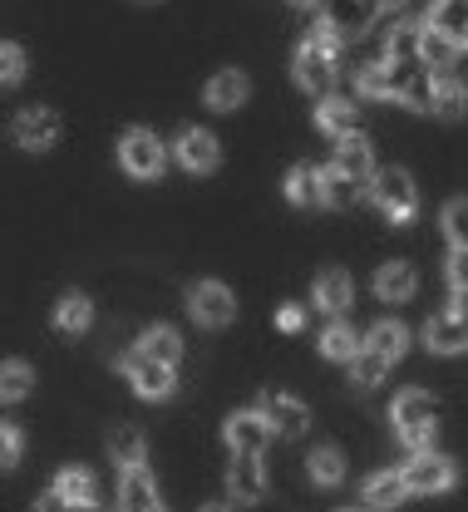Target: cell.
Wrapping results in <instances>:
<instances>
[{"mask_svg": "<svg viewBox=\"0 0 468 512\" xmlns=\"http://www.w3.org/2000/svg\"><path fill=\"white\" fill-rule=\"evenodd\" d=\"M390 419H395V434L404 439L409 453H429L434 434H439V399L424 389H400L390 404Z\"/></svg>", "mask_w": 468, "mask_h": 512, "instance_id": "cell-1", "label": "cell"}, {"mask_svg": "<svg viewBox=\"0 0 468 512\" xmlns=\"http://www.w3.org/2000/svg\"><path fill=\"white\" fill-rule=\"evenodd\" d=\"M335 69H340V40H335L331 30H311L306 40H301V50H296V79H301V89H311V94H326L335 79Z\"/></svg>", "mask_w": 468, "mask_h": 512, "instance_id": "cell-2", "label": "cell"}, {"mask_svg": "<svg viewBox=\"0 0 468 512\" xmlns=\"http://www.w3.org/2000/svg\"><path fill=\"white\" fill-rule=\"evenodd\" d=\"M370 197H375V207H380L395 227L414 222V212H419V188H414V178H409L404 168H385V173H375Z\"/></svg>", "mask_w": 468, "mask_h": 512, "instance_id": "cell-3", "label": "cell"}, {"mask_svg": "<svg viewBox=\"0 0 468 512\" xmlns=\"http://www.w3.org/2000/svg\"><path fill=\"white\" fill-rule=\"evenodd\" d=\"M119 168L129 173V178H163V168H168V153H163V143H158V133L153 128H129L124 138H119Z\"/></svg>", "mask_w": 468, "mask_h": 512, "instance_id": "cell-4", "label": "cell"}, {"mask_svg": "<svg viewBox=\"0 0 468 512\" xmlns=\"http://www.w3.org/2000/svg\"><path fill=\"white\" fill-rule=\"evenodd\" d=\"M454 483H459V463L444 458V453H419V458H409V468H404V488H409V493H424V498L449 493Z\"/></svg>", "mask_w": 468, "mask_h": 512, "instance_id": "cell-5", "label": "cell"}, {"mask_svg": "<svg viewBox=\"0 0 468 512\" xmlns=\"http://www.w3.org/2000/svg\"><path fill=\"white\" fill-rule=\"evenodd\" d=\"M60 114L55 109H20L15 119H10V138L25 148V153H45V148H55L60 143Z\"/></svg>", "mask_w": 468, "mask_h": 512, "instance_id": "cell-6", "label": "cell"}, {"mask_svg": "<svg viewBox=\"0 0 468 512\" xmlns=\"http://www.w3.org/2000/svg\"><path fill=\"white\" fill-rule=\"evenodd\" d=\"M188 316L198 320V325H207V330H222V325H232V316H237V301H232V291L222 281H198L188 291Z\"/></svg>", "mask_w": 468, "mask_h": 512, "instance_id": "cell-7", "label": "cell"}, {"mask_svg": "<svg viewBox=\"0 0 468 512\" xmlns=\"http://www.w3.org/2000/svg\"><path fill=\"white\" fill-rule=\"evenodd\" d=\"M375 25V10L365 0H321V30H331L335 40H355Z\"/></svg>", "mask_w": 468, "mask_h": 512, "instance_id": "cell-8", "label": "cell"}, {"mask_svg": "<svg viewBox=\"0 0 468 512\" xmlns=\"http://www.w3.org/2000/svg\"><path fill=\"white\" fill-rule=\"evenodd\" d=\"M390 69V99H400L409 109H429V99H434V79H429V69L419 60H404V64H385Z\"/></svg>", "mask_w": 468, "mask_h": 512, "instance_id": "cell-9", "label": "cell"}, {"mask_svg": "<svg viewBox=\"0 0 468 512\" xmlns=\"http://www.w3.org/2000/svg\"><path fill=\"white\" fill-rule=\"evenodd\" d=\"M262 419H267L271 434H281V439H301L306 424H311V409H306L296 394H276V389H271L267 399H262Z\"/></svg>", "mask_w": 468, "mask_h": 512, "instance_id": "cell-10", "label": "cell"}, {"mask_svg": "<svg viewBox=\"0 0 468 512\" xmlns=\"http://www.w3.org/2000/svg\"><path fill=\"white\" fill-rule=\"evenodd\" d=\"M124 380L134 384L143 399H168L173 389H178V370H168V365H158V360H148V355H129L124 360Z\"/></svg>", "mask_w": 468, "mask_h": 512, "instance_id": "cell-11", "label": "cell"}, {"mask_svg": "<svg viewBox=\"0 0 468 512\" xmlns=\"http://www.w3.org/2000/svg\"><path fill=\"white\" fill-rule=\"evenodd\" d=\"M222 434H227V448H232V453H252V458H262V448L271 444V429H267V419H262V409L232 414Z\"/></svg>", "mask_w": 468, "mask_h": 512, "instance_id": "cell-12", "label": "cell"}, {"mask_svg": "<svg viewBox=\"0 0 468 512\" xmlns=\"http://www.w3.org/2000/svg\"><path fill=\"white\" fill-rule=\"evenodd\" d=\"M173 153H178V163H183L188 173H212V168L222 163L217 138H212L207 128H183V133H178V143H173Z\"/></svg>", "mask_w": 468, "mask_h": 512, "instance_id": "cell-13", "label": "cell"}, {"mask_svg": "<svg viewBox=\"0 0 468 512\" xmlns=\"http://www.w3.org/2000/svg\"><path fill=\"white\" fill-rule=\"evenodd\" d=\"M227 493H232L237 503H257V498H267V468H262V458L237 453L232 468H227Z\"/></svg>", "mask_w": 468, "mask_h": 512, "instance_id": "cell-14", "label": "cell"}, {"mask_svg": "<svg viewBox=\"0 0 468 512\" xmlns=\"http://www.w3.org/2000/svg\"><path fill=\"white\" fill-rule=\"evenodd\" d=\"M340 178H350V183H375V153H370V143L360 138V133H350V138H340V148H335V163H331Z\"/></svg>", "mask_w": 468, "mask_h": 512, "instance_id": "cell-15", "label": "cell"}, {"mask_svg": "<svg viewBox=\"0 0 468 512\" xmlns=\"http://www.w3.org/2000/svg\"><path fill=\"white\" fill-rule=\"evenodd\" d=\"M119 512H168L148 468H129L124 473V483H119Z\"/></svg>", "mask_w": 468, "mask_h": 512, "instance_id": "cell-16", "label": "cell"}, {"mask_svg": "<svg viewBox=\"0 0 468 512\" xmlns=\"http://www.w3.org/2000/svg\"><path fill=\"white\" fill-rule=\"evenodd\" d=\"M424 345H429L434 355H459V350H468V320L454 316V311L429 316V325H424Z\"/></svg>", "mask_w": 468, "mask_h": 512, "instance_id": "cell-17", "label": "cell"}, {"mask_svg": "<svg viewBox=\"0 0 468 512\" xmlns=\"http://www.w3.org/2000/svg\"><path fill=\"white\" fill-rule=\"evenodd\" d=\"M350 296H355V286H350V276H345L340 266H326V271L316 276V286H311V301H316V311H326V316H340V311L350 306Z\"/></svg>", "mask_w": 468, "mask_h": 512, "instance_id": "cell-18", "label": "cell"}, {"mask_svg": "<svg viewBox=\"0 0 468 512\" xmlns=\"http://www.w3.org/2000/svg\"><path fill=\"white\" fill-rule=\"evenodd\" d=\"M414 291H419V276H414V266L409 261H385L380 271H375V296L380 301H414Z\"/></svg>", "mask_w": 468, "mask_h": 512, "instance_id": "cell-19", "label": "cell"}, {"mask_svg": "<svg viewBox=\"0 0 468 512\" xmlns=\"http://www.w3.org/2000/svg\"><path fill=\"white\" fill-rule=\"evenodd\" d=\"M247 94H252V84H247V74H242V69H222V74H212V79H207V109H217V114H227V109L247 104Z\"/></svg>", "mask_w": 468, "mask_h": 512, "instance_id": "cell-20", "label": "cell"}, {"mask_svg": "<svg viewBox=\"0 0 468 512\" xmlns=\"http://www.w3.org/2000/svg\"><path fill=\"white\" fill-rule=\"evenodd\" d=\"M286 197H291L296 207H316V202H326V168H316V163H296V168L286 173Z\"/></svg>", "mask_w": 468, "mask_h": 512, "instance_id": "cell-21", "label": "cell"}, {"mask_svg": "<svg viewBox=\"0 0 468 512\" xmlns=\"http://www.w3.org/2000/svg\"><path fill=\"white\" fill-rule=\"evenodd\" d=\"M360 498H365V508H375V512L400 508L404 498H409V488H404V473H395V468H385V473H370Z\"/></svg>", "mask_w": 468, "mask_h": 512, "instance_id": "cell-22", "label": "cell"}, {"mask_svg": "<svg viewBox=\"0 0 468 512\" xmlns=\"http://www.w3.org/2000/svg\"><path fill=\"white\" fill-rule=\"evenodd\" d=\"M355 119H360V104H355V99L326 94V99L316 104V124H321V133H331V138H350V133H355Z\"/></svg>", "mask_w": 468, "mask_h": 512, "instance_id": "cell-23", "label": "cell"}, {"mask_svg": "<svg viewBox=\"0 0 468 512\" xmlns=\"http://www.w3.org/2000/svg\"><path fill=\"white\" fill-rule=\"evenodd\" d=\"M138 355H148V360H158V365L178 370V360H183V340H178V330H168V325H153V330H143V340H138Z\"/></svg>", "mask_w": 468, "mask_h": 512, "instance_id": "cell-24", "label": "cell"}, {"mask_svg": "<svg viewBox=\"0 0 468 512\" xmlns=\"http://www.w3.org/2000/svg\"><path fill=\"white\" fill-rule=\"evenodd\" d=\"M306 473H311V483H321V488H340L345 483V453L335 444H321L306 453Z\"/></svg>", "mask_w": 468, "mask_h": 512, "instance_id": "cell-25", "label": "cell"}, {"mask_svg": "<svg viewBox=\"0 0 468 512\" xmlns=\"http://www.w3.org/2000/svg\"><path fill=\"white\" fill-rule=\"evenodd\" d=\"M429 30H439V35H449L454 45H464L468 40V0H434Z\"/></svg>", "mask_w": 468, "mask_h": 512, "instance_id": "cell-26", "label": "cell"}, {"mask_svg": "<svg viewBox=\"0 0 468 512\" xmlns=\"http://www.w3.org/2000/svg\"><path fill=\"white\" fill-rule=\"evenodd\" d=\"M360 350H365V340L355 335V325H350V320L335 316L331 325L321 330V355H326V360H355Z\"/></svg>", "mask_w": 468, "mask_h": 512, "instance_id": "cell-27", "label": "cell"}, {"mask_svg": "<svg viewBox=\"0 0 468 512\" xmlns=\"http://www.w3.org/2000/svg\"><path fill=\"white\" fill-rule=\"evenodd\" d=\"M365 350H375L380 360H390V365H395L404 350H409V330H404L400 320H380V325L365 335Z\"/></svg>", "mask_w": 468, "mask_h": 512, "instance_id": "cell-28", "label": "cell"}, {"mask_svg": "<svg viewBox=\"0 0 468 512\" xmlns=\"http://www.w3.org/2000/svg\"><path fill=\"white\" fill-rule=\"evenodd\" d=\"M89 320H94V301H89V296H79V291L60 296V306H55V330H65V335H84V330H89Z\"/></svg>", "mask_w": 468, "mask_h": 512, "instance_id": "cell-29", "label": "cell"}, {"mask_svg": "<svg viewBox=\"0 0 468 512\" xmlns=\"http://www.w3.org/2000/svg\"><path fill=\"white\" fill-rule=\"evenodd\" d=\"M109 458L129 473V468H143V458H148V444H143V434L138 429H114L109 434Z\"/></svg>", "mask_w": 468, "mask_h": 512, "instance_id": "cell-30", "label": "cell"}, {"mask_svg": "<svg viewBox=\"0 0 468 512\" xmlns=\"http://www.w3.org/2000/svg\"><path fill=\"white\" fill-rule=\"evenodd\" d=\"M50 493H60L65 503H94V498H99V493H94V473H89V468H60Z\"/></svg>", "mask_w": 468, "mask_h": 512, "instance_id": "cell-31", "label": "cell"}, {"mask_svg": "<svg viewBox=\"0 0 468 512\" xmlns=\"http://www.w3.org/2000/svg\"><path fill=\"white\" fill-rule=\"evenodd\" d=\"M35 389V370L25 360H0V404H15Z\"/></svg>", "mask_w": 468, "mask_h": 512, "instance_id": "cell-32", "label": "cell"}, {"mask_svg": "<svg viewBox=\"0 0 468 512\" xmlns=\"http://www.w3.org/2000/svg\"><path fill=\"white\" fill-rule=\"evenodd\" d=\"M454 55H459V45H454L449 35H439V30L424 25V35H419V64H424V69H449Z\"/></svg>", "mask_w": 468, "mask_h": 512, "instance_id": "cell-33", "label": "cell"}, {"mask_svg": "<svg viewBox=\"0 0 468 512\" xmlns=\"http://www.w3.org/2000/svg\"><path fill=\"white\" fill-rule=\"evenodd\" d=\"M429 109H434L439 119H464V89H459L454 79H434V99H429Z\"/></svg>", "mask_w": 468, "mask_h": 512, "instance_id": "cell-34", "label": "cell"}, {"mask_svg": "<svg viewBox=\"0 0 468 512\" xmlns=\"http://www.w3.org/2000/svg\"><path fill=\"white\" fill-rule=\"evenodd\" d=\"M355 94H360V99H390V69H385V64H360Z\"/></svg>", "mask_w": 468, "mask_h": 512, "instance_id": "cell-35", "label": "cell"}, {"mask_svg": "<svg viewBox=\"0 0 468 512\" xmlns=\"http://www.w3.org/2000/svg\"><path fill=\"white\" fill-rule=\"evenodd\" d=\"M419 35H424V25H395L390 30V64H404V60H419Z\"/></svg>", "mask_w": 468, "mask_h": 512, "instance_id": "cell-36", "label": "cell"}, {"mask_svg": "<svg viewBox=\"0 0 468 512\" xmlns=\"http://www.w3.org/2000/svg\"><path fill=\"white\" fill-rule=\"evenodd\" d=\"M385 370H390V360H380L375 350H360L355 360H350V380L360 384V389H370V384L385 380Z\"/></svg>", "mask_w": 468, "mask_h": 512, "instance_id": "cell-37", "label": "cell"}, {"mask_svg": "<svg viewBox=\"0 0 468 512\" xmlns=\"http://www.w3.org/2000/svg\"><path fill=\"white\" fill-rule=\"evenodd\" d=\"M444 232H449L454 252H459V247H468V197H454V202L444 207Z\"/></svg>", "mask_w": 468, "mask_h": 512, "instance_id": "cell-38", "label": "cell"}, {"mask_svg": "<svg viewBox=\"0 0 468 512\" xmlns=\"http://www.w3.org/2000/svg\"><path fill=\"white\" fill-rule=\"evenodd\" d=\"M25 69H30L25 50H20V45H10V40H0V84H5V89H10V84H20V79H25Z\"/></svg>", "mask_w": 468, "mask_h": 512, "instance_id": "cell-39", "label": "cell"}, {"mask_svg": "<svg viewBox=\"0 0 468 512\" xmlns=\"http://www.w3.org/2000/svg\"><path fill=\"white\" fill-rule=\"evenodd\" d=\"M360 183H350V178H340L335 168H326V207H350V202H360Z\"/></svg>", "mask_w": 468, "mask_h": 512, "instance_id": "cell-40", "label": "cell"}, {"mask_svg": "<svg viewBox=\"0 0 468 512\" xmlns=\"http://www.w3.org/2000/svg\"><path fill=\"white\" fill-rule=\"evenodd\" d=\"M20 453H25V434L15 424H0V473H10L20 463Z\"/></svg>", "mask_w": 468, "mask_h": 512, "instance_id": "cell-41", "label": "cell"}, {"mask_svg": "<svg viewBox=\"0 0 468 512\" xmlns=\"http://www.w3.org/2000/svg\"><path fill=\"white\" fill-rule=\"evenodd\" d=\"M35 512H109V508H104L99 498H94V503H65L60 493H45V498L35 503Z\"/></svg>", "mask_w": 468, "mask_h": 512, "instance_id": "cell-42", "label": "cell"}, {"mask_svg": "<svg viewBox=\"0 0 468 512\" xmlns=\"http://www.w3.org/2000/svg\"><path fill=\"white\" fill-rule=\"evenodd\" d=\"M444 79H454V84L468 94V45H459V55L449 60V69H444Z\"/></svg>", "mask_w": 468, "mask_h": 512, "instance_id": "cell-43", "label": "cell"}, {"mask_svg": "<svg viewBox=\"0 0 468 512\" xmlns=\"http://www.w3.org/2000/svg\"><path fill=\"white\" fill-rule=\"evenodd\" d=\"M449 276H454V291H468V247H459V252H454V261H449Z\"/></svg>", "mask_w": 468, "mask_h": 512, "instance_id": "cell-44", "label": "cell"}, {"mask_svg": "<svg viewBox=\"0 0 468 512\" xmlns=\"http://www.w3.org/2000/svg\"><path fill=\"white\" fill-rule=\"evenodd\" d=\"M276 325H281V330H301V325H306V311H301V306H281V311H276Z\"/></svg>", "mask_w": 468, "mask_h": 512, "instance_id": "cell-45", "label": "cell"}, {"mask_svg": "<svg viewBox=\"0 0 468 512\" xmlns=\"http://www.w3.org/2000/svg\"><path fill=\"white\" fill-rule=\"evenodd\" d=\"M365 5H370V10H375V20H380V15H385V10H395L400 0H365Z\"/></svg>", "mask_w": 468, "mask_h": 512, "instance_id": "cell-46", "label": "cell"}, {"mask_svg": "<svg viewBox=\"0 0 468 512\" xmlns=\"http://www.w3.org/2000/svg\"><path fill=\"white\" fill-rule=\"evenodd\" d=\"M202 512H232V508H227V503H207Z\"/></svg>", "mask_w": 468, "mask_h": 512, "instance_id": "cell-47", "label": "cell"}, {"mask_svg": "<svg viewBox=\"0 0 468 512\" xmlns=\"http://www.w3.org/2000/svg\"><path fill=\"white\" fill-rule=\"evenodd\" d=\"M296 5H311V0H296Z\"/></svg>", "mask_w": 468, "mask_h": 512, "instance_id": "cell-48", "label": "cell"}, {"mask_svg": "<svg viewBox=\"0 0 468 512\" xmlns=\"http://www.w3.org/2000/svg\"><path fill=\"white\" fill-rule=\"evenodd\" d=\"M345 512H355V508H345Z\"/></svg>", "mask_w": 468, "mask_h": 512, "instance_id": "cell-49", "label": "cell"}, {"mask_svg": "<svg viewBox=\"0 0 468 512\" xmlns=\"http://www.w3.org/2000/svg\"><path fill=\"white\" fill-rule=\"evenodd\" d=\"M464 45H468V40H464Z\"/></svg>", "mask_w": 468, "mask_h": 512, "instance_id": "cell-50", "label": "cell"}]
</instances>
